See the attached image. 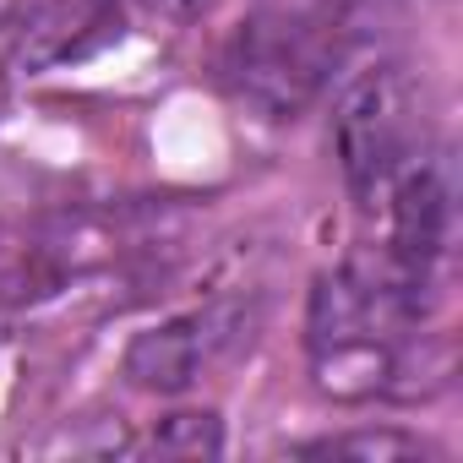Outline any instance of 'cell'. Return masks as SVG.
<instances>
[{
    "label": "cell",
    "mask_w": 463,
    "mask_h": 463,
    "mask_svg": "<svg viewBox=\"0 0 463 463\" xmlns=\"http://www.w3.org/2000/svg\"><path fill=\"white\" fill-rule=\"evenodd\" d=\"M376 207L387 213V251L409 273L430 279L436 262L447 257V241H452V185H447L441 158L430 147H420L387 180V191H382Z\"/></svg>",
    "instance_id": "5b68a950"
},
{
    "label": "cell",
    "mask_w": 463,
    "mask_h": 463,
    "mask_svg": "<svg viewBox=\"0 0 463 463\" xmlns=\"http://www.w3.org/2000/svg\"><path fill=\"white\" fill-rule=\"evenodd\" d=\"M120 33V0H39L17 33V61L28 71H55L88 61Z\"/></svg>",
    "instance_id": "8992f818"
},
{
    "label": "cell",
    "mask_w": 463,
    "mask_h": 463,
    "mask_svg": "<svg viewBox=\"0 0 463 463\" xmlns=\"http://www.w3.org/2000/svg\"><path fill=\"white\" fill-rule=\"evenodd\" d=\"M311 458H365V463H409V458H436L430 441L409 430H349V436H322L306 447Z\"/></svg>",
    "instance_id": "52a82bcc"
},
{
    "label": "cell",
    "mask_w": 463,
    "mask_h": 463,
    "mask_svg": "<svg viewBox=\"0 0 463 463\" xmlns=\"http://www.w3.org/2000/svg\"><path fill=\"white\" fill-rule=\"evenodd\" d=\"M241 338H251V322H241V311H229V306L191 311V317H175L164 327L137 333L131 349H126V376L147 392H185Z\"/></svg>",
    "instance_id": "277c9868"
},
{
    "label": "cell",
    "mask_w": 463,
    "mask_h": 463,
    "mask_svg": "<svg viewBox=\"0 0 463 463\" xmlns=\"http://www.w3.org/2000/svg\"><path fill=\"white\" fill-rule=\"evenodd\" d=\"M338 61V33L322 12L300 6H262L223 44V88L262 120H295L322 88Z\"/></svg>",
    "instance_id": "7a4b0ae2"
},
{
    "label": "cell",
    "mask_w": 463,
    "mask_h": 463,
    "mask_svg": "<svg viewBox=\"0 0 463 463\" xmlns=\"http://www.w3.org/2000/svg\"><path fill=\"white\" fill-rule=\"evenodd\" d=\"M153 6H158V12H169V17H191L202 0H153Z\"/></svg>",
    "instance_id": "9c48e42d"
},
{
    "label": "cell",
    "mask_w": 463,
    "mask_h": 463,
    "mask_svg": "<svg viewBox=\"0 0 463 463\" xmlns=\"http://www.w3.org/2000/svg\"><path fill=\"white\" fill-rule=\"evenodd\" d=\"M430 279L409 273L392 251L354 257L338 273H322L306 306L311 376L338 403H365L398 387L403 344L420 333L430 306Z\"/></svg>",
    "instance_id": "6da1fadb"
},
{
    "label": "cell",
    "mask_w": 463,
    "mask_h": 463,
    "mask_svg": "<svg viewBox=\"0 0 463 463\" xmlns=\"http://www.w3.org/2000/svg\"><path fill=\"white\" fill-rule=\"evenodd\" d=\"M425 147V126H420V104H414V82L398 66H382L371 77H360L333 115V153L338 169L349 180V191L376 207L387 180Z\"/></svg>",
    "instance_id": "3957f363"
},
{
    "label": "cell",
    "mask_w": 463,
    "mask_h": 463,
    "mask_svg": "<svg viewBox=\"0 0 463 463\" xmlns=\"http://www.w3.org/2000/svg\"><path fill=\"white\" fill-rule=\"evenodd\" d=\"M218 447H223L218 414H169V420L153 430V452H185V458H202V452H218Z\"/></svg>",
    "instance_id": "ba28073f"
}]
</instances>
